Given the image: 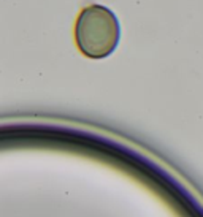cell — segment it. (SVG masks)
Masks as SVG:
<instances>
[{"instance_id": "6da1fadb", "label": "cell", "mask_w": 203, "mask_h": 217, "mask_svg": "<svg viewBox=\"0 0 203 217\" xmlns=\"http://www.w3.org/2000/svg\"><path fill=\"white\" fill-rule=\"evenodd\" d=\"M121 27L116 14L103 5L84 6L75 24L76 46L89 59H105L117 48Z\"/></svg>"}]
</instances>
